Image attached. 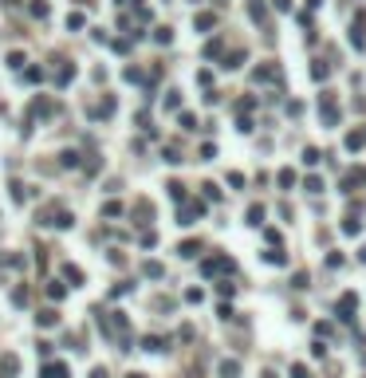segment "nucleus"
<instances>
[{
  "label": "nucleus",
  "mask_w": 366,
  "mask_h": 378,
  "mask_svg": "<svg viewBox=\"0 0 366 378\" xmlns=\"http://www.w3.org/2000/svg\"><path fill=\"white\" fill-rule=\"evenodd\" d=\"M16 370H20V363H16V355H4V359H0V374H4V378H12Z\"/></svg>",
  "instance_id": "obj_1"
},
{
  "label": "nucleus",
  "mask_w": 366,
  "mask_h": 378,
  "mask_svg": "<svg viewBox=\"0 0 366 378\" xmlns=\"http://www.w3.org/2000/svg\"><path fill=\"white\" fill-rule=\"evenodd\" d=\"M44 378H67V366H63V363L47 366V370H44Z\"/></svg>",
  "instance_id": "obj_2"
},
{
  "label": "nucleus",
  "mask_w": 366,
  "mask_h": 378,
  "mask_svg": "<svg viewBox=\"0 0 366 378\" xmlns=\"http://www.w3.org/2000/svg\"><path fill=\"white\" fill-rule=\"evenodd\" d=\"M32 16H40V20L47 16V4H44V0H32Z\"/></svg>",
  "instance_id": "obj_3"
},
{
  "label": "nucleus",
  "mask_w": 366,
  "mask_h": 378,
  "mask_svg": "<svg viewBox=\"0 0 366 378\" xmlns=\"http://www.w3.org/2000/svg\"><path fill=\"white\" fill-rule=\"evenodd\" d=\"M63 276H67V280H71V284H79V280H83V276H79V268H71V264H67V268H63Z\"/></svg>",
  "instance_id": "obj_4"
},
{
  "label": "nucleus",
  "mask_w": 366,
  "mask_h": 378,
  "mask_svg": "<svg viewBox=\"0 0 366 378\" xmlns=\"http://www.w3.org/2000/svg\"><path fill=\"white\" fill-rule=\"evenodd\" d=\"M91 378H106V370H95V374H91Z\"/></svg>",
  "instance_id": "obj_5"
},
{
  "label": "nucleus",
  "mask_w": 366,
  "mask_h": 378,
  "mask_svg": "<svg viewBox=\"0 0 366 378\" xmlns=\"http://www.w3.org/2000/svg\"><path fill=\"white\" fill-rule=\"evenodd\" d=\"M8 4H20V0H8Z\"/></svg>",
  "instance_id": "obj_6"
},
{
  "label": "nucleus",
  "mask_w": 366,
  "mask_h": 378,
  "mask_svg": "<svg viewBox=\"0 0 366 378\" xmlns=\"http://www.w3.org/2000/svg\"><path fill=\"white\" fill-rule=\"evenodd\" d=\"M83 4H87V0H83Z\"/></svg>",
  "instance_id": "obj_7"
}]
</instances>
